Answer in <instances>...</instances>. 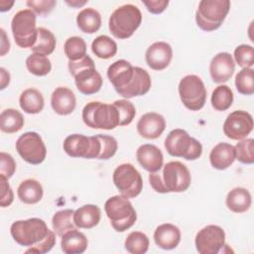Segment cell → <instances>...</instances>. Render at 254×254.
<instances>
[{
	"label": "cell",
	"instance_id": "6da1fadb",
	"mask_svg": "<svg viewBox=\"0 0 254 254\" xmlns=\"http://www.w3.org/2000/svg\"><path fill=\"white\" fill-rule=\"evenodd\" d=\"M149 182L157 192H182L190 188L191 177L185 164L172 161L163 166L162 174L150 173Z\"/></svg>",
	"mask_w": 254,
	"mask_h": 254
},
{
	"label": "cell",
	"instance_id": "7a4b0ae2",
	"mask_svg": "<svg viewBox=\"0 0 254 254\" xmlns=\"http://www.w3.org/2000/svg\"><path fill=\"white\" fill-rule=\"evenodd\" d=\"M68 70L74 77L76 88L82 94L90 95L100 90L103 80L88 55L77 61H68Z\"/></svg>",
	"mask_w": 254,
	"mask_h": 254
},
{
	"label": "cell",
	"instance_id": "3957f363",
	"mask_svg": "<svg viewBox=\"0 0 254 254\" xmlns=\"http://www.w3.org/2000/svg\"><path fill=\"white\" fill-rule=\"evenodd\" d=\"M142 22V13L132 4H125L116 8L108 22L111 34L117 39H128L139 28Z\"/></svg>",
	"mask_w": 254,
	"mask_h": 254
},
{
	"label": "cell",
	"instance_id": "277c9868",
	"mask_svg": "<svg viewBox=\"0 0 254 254\" xmlns=\"http://www.w3.org/2000/svg\"><path fill=\"white\" fill-rule=\"evenodd\" d=\"M82 120L93 129L112 130L119 126V114L114 104L91 101L82 109Z\"/></svg>",
	"mask_w": 254,
	"mask_h": 254
},
{
	"label": "cell",
	"instance_id": "5b68a950",
	"mask_svg": "<svg viewBox=\"0 0 254 254\" xmlns=\"http://www.w3.org/2000/svg\"><path fill=\"white\" fill-rule=\"evenodd\" d=\"M104 210L112 227L123 232L132 227L137 219V213L128 197L120 194L109 197L104 204Z\"/></svg>",
	"mask_w": 254,
	"mask_h": 254
},
{
	"label": "cell",
	"instance_id": "8992f818",
	"mask_svg": "<svg viewBox=\"0 0 254 254\" xmlns=\"http://www.w3.org/2000/svg\"><path fill=\"white\" fill-rule=\"evenodd\" d=\"M230 9L228 0H201L195 12L196 25L205 32L218 29Z\"/></svg>",
	"mask_w": 254,
	"mask_h": 254
},
{
	"label": "cell",
	"instance_id": "52a82bcc",
	"mask_svg": "<svg viewBox=\"0 0 254 254\" xmlns=\"http://www.w3.org/2000/svg\"><path fill=\"white\" fill-rule=\"evenodd\" d=\"M43 219L33 217L17 220L12 223L10 233L13 239L22 246L32 247L42 242L51 232Z\"/></svg>",
	"mask_w": 254,
	"mask_h": 254
},
{
	"label": "cell",
	"instance_id": "ba28073f",
	"mask_svg": "<svg viewBox=\"0 0 254 254\" xmlns=\"http://www.w3.org/2000/svg\"><path fill=\"white\" fill-rule=\"evenodd\" d=\"M165 148L171 156L190 161L198 159L202 153V146L199 141L180 128L174 129L168 134L165 139Z\"/></svg>",
	"mask_w": 254,
	"mask_h": 254
},
{
	"label": "cell",
	"instance_id": "9c48e42d",
	"mask_svg": "<svg viewBox=\"0 0 254 254\" xmlns=\"http://www.w3.org/2000/svg\"><path fill=\"white\" fill-rule=\"evenodd\" d=\"M12 34L15 43L20 48H32L38 37L36 28V14L31 9H24L17 12L11 21Z\"/></svg>",
	"mask_w": 254,
	"mask_h": 254
},
{
	"label": "cell",
	"instance_id": "30bf717a",
	"mask_svg": "<svg viewBox=\"0 0 254 254\" xmlns=\"http://www.w3.org/2000/svg\"><path fill=\"white\" fill-rule=\"evenodd\" d=\"M179 94L183 104L191 111H198L205 104L206 89L201 78L195 74H189L181 79Z\"/></svg>",
	"mask_w": 254,
	"mask_h": 254
},
{
	"label": "cell",
	"instance_id": "8fae6325",
	"mask_svg": "<svg viewBox=\"0 0 254 254\" xmlns=\"http://www.w3.org/2000/svg\"><path fill=\"white\" fill-rule=\"evenodd\" d=\"M112 179L120 193L128 198H134L142 191L143 180L141 174L132 164L119 165L114 170Z\"/></svg>",
	"mask_w": 254,
	"mask_h": 254
},
{
	"label": "cell",
	"instance_id": "7c38bea8",
	"mask_svg": "<svg viewBox=\"0 0 254 254\" xmlns=\"http://www.w3.org/2000/svg\"><path fill=\"white\" fill-rule=\"evenodd\" d=\"M63 148L72 158L98 159L100 142L97 135L87 137L82 134H71L64 139Z\"/></svg>",
	"mask_w": 254,
	"mask_h": 254
},
{
	"label": "cell",
	"instance_id": "4fadbf2b",
	"mask_svg": "<svg viewBox=\"0 0 254 254\" xmlns=\"http://www.w3.org/2000/svg\"><path fill=\"white\" fill-rule=\"evenodd\" d=\"M16 150L29 164L39 165L47 156V148L42 137L36 132H26L16 141Z\"/></svg>",
	"mask_w": 254,
	"mask_h": 254
},
{
	"label": "cell",
	"instance_id": "5bb4252c",
	"mask_svg": "<svg viewBox=\"0 0 254 254\" xmlns=\"http://www.w3.org/2000/svg\"><path fill=\"white\" fill-rule=\"evenodd\" d=\"M194 244L200 254H217L225 246V232L218 225H206L196 233Z\"/></svg>",
	"mask_w": 254,
	"mask_h": 254
},
{
	"label": "cell",
	"instance_id": "9a60e30c",
	"mask_svg": "<svg viewBox=\"0 0 254 254\" xmlns=\"http://www.w3.org/2000/svg\"><path fill=\"white\" fill-rule=\"evenodd\" d=\"M253 117L244 110L231 112L223 123V133L231 140L245 139L253 130Z\"/></svg>",
	"mask_w": 254,
	"mask_h": 254
},
{
	"label": "cell",
	"instance_id": "2e32d148",
	"mask_svg": "<svg viewBox=\"0 0 254 254\" xmlns=\"http://www.w3.org/2000/svg\"><path fill=\"white\" fill-rule=\"evenodd\" d=\"M136 72L137 66H133L126 60H118L109 65L107 77L117 93L122 95L133 82Z\"/></svg>",
	"mask_w": 254,
	"mask_h": 254
},
{
	"label": "cell",
	"instance_id": "e0dca14e",
	"mask_svg": "<svg viewBox=\"0 0 254 254\" xmlns=\"http://www.w3.org/2000/svg\"><path fill=\"white\" fill-rule=\"evenodd\" d=\"M235 63L228 53H218L214 56L209 64V73L215 83L226 82L233 74Z\"/></svg>",
	"mask_w": 254,
	"mask_h": 254
},
{
	"label": "cell",
	"instance_id": "ac0fdd59",
	"mask_svg": "<svg viewBox=\"0 0 254 254\" xmlns=\"http://www.w3.org/2000/svg\"><path fill=\"white\" fill-rule=\"evenodd\" d=\"M173 58L172 47L166 42H156L146 51V63L154 70H163L171 63Z\"/></svg>",
	"mask_w": 254,
	"mask_h": 254
},
{
	"label": "cell",
	"instance_id": "d6986e66",
	"mask_svg": "<svg viewBox=\"0 0 254 254\" xmlns=\"http://www.w3.org/2000/svg\"><path fill=\"white\" fill-rule=\"evenodd\" d=\"M166 128L165 118L156 112H148L142 115L137 123V132L145 139H157Z\"/></svg>",
	"mask_w": 254,
	"mask_h": 254
},
{
	"label": "cell",
	"instance_id": "ffe728a7",
	"mask_svg": "<svg viewBox=\"0 0 254 254\" xmlns=\"http://www.w3.org/2000/svg\"><path fill=\"white\" fill-rule=\"evenodd\" d=\"M138 163L149 173L159 172L163 168L164 156L161 150L153 144L141 145L136 152Z\"/></svg>",
	"mask_w": 254,
	"mask_h": 254
},
{
	"label": "cell",
	"instance_id": "44dd1931",
	"mask_svg": "<svg viewBox=\"0 0 254 254\" xmlns=\"http://www.w3.org/2000/svg\"><path fill=\"white\" fill-rule=\"evenodd\" d=\"M53 110L59 115H68L73 112L76 106L74 93L67 87H57L51 96Z\"/></svg>",
	"mask_w": 254,
	"mask_h": 254
},
{
	"label": "cell",
	"instance_id": "7402d4cb",
	"mask_svg": "<svg viewBox=\"0 0 254 254\" xmlns=\"http://www.w3.org/2000/svg\"><path fill=\"white\" fill-rule=\"evenodd\" d=\"M154 241L162 249H174L181 241V231L179 227L172 223L161 224L154 232Z\"/></svg>",
	"mask_w": 254,
	"mask_h": 254
},
{
	"label": "cell",
	"instance_id": "603a6c76",
	"mask_svg": "<svg viewBox=\"0 0 254 254\" xmlns=\"http://www.w3.org/2000/svg\"><path fill=\"white\" fill-rule=\"evenodd\" d=\"M235 161L234 146L228 143H218L209 154V162L214 169L225 170Z\"/></svg>",
	"mask_w": 254,
	"mask_h": 254
},
{
	"label": "cell",
	"instance_id": "cb8c5ba5",
	"mask_svg": "<svg viewBox=\"0 0 254 254\" xmlns=\"http://www.w3.org/2000/svg\"><path fill=\"white\" fill-rule=\"evenodd\" d=\"M100 218L101 210L95 204H84L73 213V222L77 228L90 229L99 223Z\"/></svg>",
	"mask_w": 254,
	"mask_h": 254
},
{
	"label": "cell",
	"instance_id": "d4e9b609",
	"mask_svg": "<svg viewBox=\"0 0 254 254\" xmlns=\"http://www.w3.org/2000/svg\"><path fill=\"white\" fill-rule=\"evenodd\" d=\"M88 245V240L86 236L75 229H71L65 232L62 236L61 247L65 254H80L83 253Z\"/></svg>",
	"mask_w": 254,
	"mask_h": 254
},
{
	"label": "cell",
	"instance_id": "484cf974",
	"mask_svg": "<svg viewBox=\"0 0 254 254\" xmlns=\"http://www.w3.org/2000/svg\"><path fill=\"white\" fill-rule=\"evenodd\" d=\"M252 198L248 190L244 188H234L226 195L225 203L228 209L235 213L247 211L251 206Z\"/></svg>",
	"mask_w": 254,
	"mask_h": 254
},
{
	"label": "cell",
	"instance_id": "4316f807",
	"mask_svg": "<svg viewBox=\"0 0 254 254\" xmlns=\"http://www.w3.org/2000/svg\"><path fill=\"white\" fill-rule=\"evenodd\" d=\"M17 194L22 202L27 204H34L42 199L44 190L42 185L38 181L34 179H28L19 185Z\"/></svg>",
	"mask_w": 254,
	"mask_h": 254
},
{
	"label": "cell",
	"instance_id": "83f0119b",
	"mask_svg": "<svg viewBox=\"0 0 254 254\" xmlns=\"http://www.w3.org/2000/svg\"><path fill=\"white\" fill-rule=\"evenodd\" d=\"M19 104L24 112L28 114H37L43 110L45 100L38 89L27 88L21 93Z\"/></svg>",
	"mask_w": 254,
	"mask_h": 254
},
{
	"label": "cell",
	"instance_id": "f1b7e54d",
	"mask_svg": "<svg viewBox=\"0 0 254 254\" xmlns=\"http://www.w3.org/2000/svg\"><path fill=\"white\" fill-rule=\"evenodd\" d=\"M76 24L83 33L93 34L101 26V16L93 8H84L76 16Z\"/></svg>",
	"mask_w": 254,
	"mask_h": 254
},
{
	"label": "cell",
	"instance_id": "f546056e",
	"mask_svg": "<svg viewBox=\"0 0 254 254\" xmlns=\"http://www.w3.org/2000/svg\"><path fill=\"white\" fill-rule=\"evenodd\" d=\"M23 115L16 109L8 108L0 114V129L2 132L11 134L20 131L24 126Z\"/></svg>",
	"mask_w": 254,
	"mask_h": 254
},
{
	"label": "cell",
	"instance_id": "4dcf8cb0",
	"mask_svg": "<svg viewBox=\"0 0 254 254\" xmlns=\"http://www.w3.org/2000/svg\"><path fill=\"white\" fill-rule=\"evenodd\" d=\"M56 37L48 29L40 27L38 28V37L35 45L31 48L34 54H39L43 56L51 55L56 48Z\"/></svg>",
	"mask_w": 254,
	"mask_h": 254
},
{
	"label": "cell",
	"instance_id": "1f68e13d",
	"mask_svg": "<svg viewBox=\"0 0 254 254\" xmlns=\"http://www.w3.org/2000/svg\"><path fill=\"white\" fill-rule=\"evenodd\" d=\"M92 53L99 59L108 60L117 53V44L108 36L101 35L96 37L91 44Z\"/></svg>",
	"mask_w": 254,
	"mask_h": 254
},
{
	"label": "cell",
	"instance_id": "d6a6232c",
	"mask_svg": "<svg viewBox=\"0 0 254 254\" xmlns=\"http://www.w3.org/2000/svg\"><path fill=\"white\" fill-rule=\"evenodd\" d=\"M72 209H62L57 211L52 218V226L58 236L62 237L65 232L77 228L73 222Z\"/></svg>",
	"mask_w": 254,
	"mask_h": 254
},
{
	"label": "cell",
	"instance_id": "836d02e7",
	"mask_svg": "<svg viewBox=\"0 0 254 254\" xmlns=\"http://www.w3.org/2000/svg\"><path fill=\"white\" fill-rule=\"evenodd\" d=\"M233 102V92L231 88L225 84L218 85L211 94V105L217 111L227 110Z\"/></svg>",
	"mask_w": 254,
	"mask_h": 254
},
{
	"label": "cell",
	"instance_id": "e575fe53",
	"mask_svg": "<svg viewBox=\"0 0 254 254\" xmlns=\"http://www.w3.org/2000/svg\"><path fill=\"white\" fill-rule=\"evenodd\" d=\"M149 238L141 231H132L125 239V249L132 254H144L149 249Z\"/></svg>",
	"mask_w": 254,
	"mask_h": 254
},
{
	"label": "cell",
	"instance_id": "d590c367",
	"mask_svg": "<svg viewBox=\"0 0 254 254\" xmlns=\"http://www.w3.org/2000/svg\"><path fill=\"white\" fill-rule=\"evenodd\" d=\"M26 66L31 73L37 76L47 75L52 69V64L48 57L34 53L27 58Z\"/></svg>",
	"mask_w": 254,
	"mask_h": 254
},
{
	"label": "cell",
	"instance_id": "8d00e7d4",
	"mask_svg": "<svg viewBox=\"0 0 254 254\" xmlns=\"http://www.w3.org/2000/svg\"><path fill=\"white\" fill-rule=\"evenodd\" d=\"M254 70L252 67L242 68L235 76V86L239 93L252 95L254 93Z\"/></svg>",
	"mask_w": 254,
	"mask_h": 254
},
{
	"label": "cell",
	"instance_id": "74e56055",
	"mask_svg": "<svg viewBox=\"0 0 254 254\" xmlns=\"http://www.w3.org/2000/svg\"><path fill=\"white\" fill-rule=\"evenodd\" d=\"M64 54L69 61H77L86 56V44L80 37L68 38L64 46Z\"/></svg>",
	"mask_w": 254,
	"mask_h": 254
},
{
	"label": "cell",
	"instance_id": "f35d334b",
	"mask_svg": "<svg viewBox=\"0 0 254 254\" xmlns=\"http://www.w3.org/2000/svg\"><path fill=\"white\" fill-rule=\"evenodd\" d=\"M235 160L242 164H253L254 162V140L252 138L242 139L235 146Z\"/></svg>",
	"mask_w": 254,
	"mask_h": 254
},
{
	"label": "cell",
	"instance_id": "ab89813d",
	"mask_svg": "<svg viewBox=\"0 0 254 254\" xmlns=\"http://www.w3.org/2000/svg\"><path fill=\"white\" fill-rule=\"evenodd\" d=\"M113 104L119 114V126L129 125L136 115V109L133 103L127 99H119L114 101Z\"/></svg>",
	"mask_w": 254,
	"mask_h": 254
},
{
	"label": "cell",
	"instance_id": "60d3db41",
	"mask_svg": "<svg viewBox=\"0 0 254 254\" xmlns=\"http://www.w3.org/2000/svg\"><path fill=\"white\" fill-rule=\"evenodd\" d=\"M234 60L241 67H251L254 64V49L249 45H240L234 50Z\"/></svg>",
	"mask_w": 254,
	"mask_h": 254
},
{
	"label": "cell",
	"instance_id": "b9f144b4",
	"mask_svg": "<svg viewBox=\"0 0 254 254\" xmlns=\"http://www.w3.org/2000/svg\"><path fill=\"white\" fill-rule=\"evenodd\" d=\"M100 142V153L98 156L99 160H108L113 157L118 149V143L116 139L109 135L97 134Z\"/></svg>",
	"mask_w": 254,
	"mask_h": 254
},
{
	"label": "cell",
	"instance_id": "7bdbcfd3",
	"mask_svg": "<svg viewBox=\"0 0 254 254\" xmlns=\"http://www.w3.org/2000/svg\"><path fill=\"white\" fill-rule=\"evenodd\" d=\"M16 171V162L10 154L0 153V176L10 179Z\"/></svg>",
	"mask_w": 254,
	"mask_h": 254
},
{
	"label": "cell",
	"instance_id": "ee69618b",
	"mask_svg": "<svg viewBox=\"0 0 254 254\" xmlns=\"http://www.w3.org/2000/svg\"><path fill=\"white\" fill-rule=\"evenodd\" d=\"M56 232L55 231H51L50 234L39 244L29 247L25 253H38V254H44L47 253L49 251L52 250V248L55 246L56 244Z\"/></svg>",
	"mask_w": 254,
	"mask_h": 254
},
{
	"label": "cell",
	"instance_id": "f6af8a7d",
	"mask_svg": "<svg viewBox=\"0 0 254 254\" xmlns=\"http://www.w3.org/2000/svg\"><path fill=\"white\" fill-rule=\"evenodd\" d=\"M57 2L55 0H29L26 2V5L31 8V10L40 15H46L50 13L54 7L56 6Z\"/></svg>",
	"mask_w": 254,
	"mask_h": 254
},
{
	"label": "cell",
	"instance_id": "bcb514c9",
	"mask_svg": "<svg viewBox=\"0 0 254 254\" xmlns=\"http://www.w3.org/2000/svg\"><path fill=\"white\" fill-rule=\"evenodd\" d=\"M7 180L5 177L0 176V182H1V199H0V205L2 207L9 206L14 199V193L10 187V185L7 183Z\"/></svg>",
	"mask_w": 254,
	"mask_h": 254
},
{
	"label": "cell",
	"instance_id": "7dc6e473",
	"mask_svg": "<svg viewBox=\"0 0 254 254\" xmlns=\"http://www.w3.org/2000/svg\"><path fill=\"white\" fill-rule=\"evenodd\" d=\"M142 2L146 6L147 10L152 14L162 13L163 11H165L167 6L169 5L168 0H148V1L144 0Z\"/></svg>",
	"mask_w": 254,
	"mask_h": 254
},
{
	"label": "cell",
	"instance_id": "c3c4849f",
	"mask_svg": "<svg viewBox=\"0 0 254 254\" xmlns=\"http://www.w3.org/2000/svg\"><path fill=\"white\" fill-rule=\"evenodd\" d=\"M1 37H2V40H1V56H4L10 49V42L6 36V33L4 31V29H1Z\"/></svg>",
	"mask_w": 254,
	"mask_h": 254
},
{
	"label": "cell",
	"instance_id": "681fc988",
	"mask_svg": "<svg viewBox=\"0 0 254 254\" xmlns=\"http://www.w3.org/2000/svg\"><path fill=\"white\" fill-rule=\"evenodd\" d=\"M0 74H1V87H0V89L3 90L10 82V74L4 67L0 68Z\"/></svg>",
	"mask_w": 254,
	"mask_h": 254
},
{
	"label": "cell",
	"instance_id": "f907efd6",
	"mask_svg": "<svg viewBox=\"0 0 254 254\" xmlns=\"http://www.w3.org/2000/svg\"><path fill=\"white\" fill-rule=\"evenodd\" d=\"M14 2L11 1V2H8L6 0H1L0 1V11L1 12H5V11H8L11 9V7L13 6Z\"/></svg>",
	"mask_w": 254,
	"mask_h": 254
},
{
	"label": "cell",
	"instance_id": "816d5d0a",
	"mask_svg": "<svg viewBox=\"0 0 254 254\" xmlns=\"http://www.w3.org/2000/svg\"><path fill=\"white\" fill-rule=\"evenodd\" d=\"M65 3L71 7H74V8H78V7H81L83 6L84 4L87 3V1H78V0H71V1H65Z\"/></svg>",
	"mask_w": 254,
	"mask_h": 254
}]
</instances>
